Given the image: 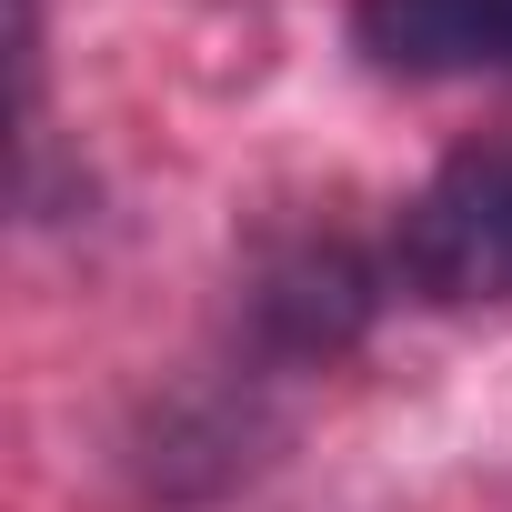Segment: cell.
<instances>
[{
	"label": "cell",
	"instance_id": "cell-1",
	"mask_svg": "<svg viewBox=\"0 0 512 512\" xmlns=\"http://www.w3.org/2000/svg\"><path fill=\"white\" fill-rule=\"evenodd\" d=\"M402 282L422 302H512V141H482L412 191Z\"/></svg>",
	"mask_w": 512,
	"mask_h": 512
},
{
	"label": "cell",
	"instance_id": "cell-2",
	"mask_svg": "<svg viewBox=\"0 0 512 512\" xmlns=\"http://www.w3.org/2000/svg\"><path fill=\"white\" fill-rule=\"evenodd\" d=\"M362 51L382 71H502L512 61V0H362Z\"/></svg>",
	"mask_w": 512,
	"mask_h": 512
}]
</instances>
